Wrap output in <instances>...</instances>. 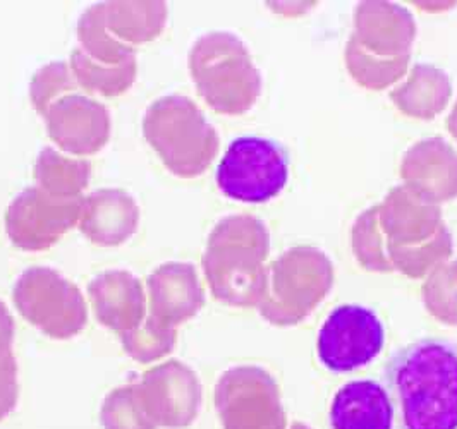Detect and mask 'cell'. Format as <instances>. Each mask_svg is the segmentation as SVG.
Returning a JSON list of instances; mask_svg holds the SVG:
<instances>
[{
	"label": "cell",
	"mask_w": 457,
	"mask_h": 429,
	"mask_svg": "<svg viewBox=\"0 0 457 429\" xmlns=\"http://www.w3.org/2000/svg\"><path fill=\"white\" fill-rule=\"evenodd\" d=\"M403 429H457V345L423 339L399 349L386 367Z\"/></svg>",
	"instance_id": "cell-2"
},
{
	"label": "cell",
	"mask_w": 457,
	"mask_h": 429,
	"mask_svg": "<svg viewBox=\"0 0 457 429\" xmlns=\"http://www.w3.org/2000/svg\"><path fill=\"white\" fill-rule=\"evenodd\" d=\"M139 226V206L124 189H96L85 196L79 219L83 235L100 248L128 243Z\"/></svg>",
	"instance_id": "cell-18"
},
{
	"label": "cell",
	"mask_w": 457,
	"mask_h": 429,
	"mask_svg": "<svg viewBox=\"0 0 457 429\" xmlns=\"http://www.w3.org/2000/svg\"><path fill=\"white\" fill-rule=\"evenodd\" d=\"M14 330V318L9 313L7 306L0 301V358L12 354Z\"/></svg>",
	"instance_id": "cell-31"
},
{
	"label": "cell",
	"mask_w": 457,
	"mask_h": 429,
	"mask_svg": "<svg viewBox=\"0 0 457 429\" xmlns=\"http://www.w3.org/2000/svg\"><path fill=\"white\" fill-rule=\"evenodd\" d=\"M81 198H55L38 186L21 191L5 210V232L21 251L38 252L57 244L72 227L79 224Z\"/></svg>",
	"instance_id": "cell-11"
},
{
	"label": "cell",
	"mask_w": 457,
	"mask_h": 429,
	"mask_svg": "<svg viewBox=\"0 0 457 429\" xmlns=\"http://www.w3.org/2000/svg\"><path fill=\"white\" fill-rule=\"evenodd\" d=\"M143 136L169 172L181 179L205 174L220 148L205 113L183 95L162 96L146 109Z\"/></svg>",
	"instance_id": "cell-5"
},
{
	"label": "cell",
	"mask_w": 457,
	"mask_h": 429,
	"mask_svg": "<svg viewBox=\"0 0 457 429\" xmlns=\"http://www.w3.org/2000/svg\"><path fill=\"white\" fill-rule=\"evenodd\" d=\"M187 68L198 95L215 112L243 115L262 93V74L245 42L228 31H210L189 50Z\"/></svg>",
	"instance_id": "cell-4"
},
{
	"label": "cell",
	"mask_w": 457,
	"mask_h": 429,
	"mask_svg": "<svg viewBox=\"0 0 457 429\" xmlns=\"http://www.w3.org/2000/svg\"><path fill=\"white\" fill-rule=\"evenodd\" d=\"M35 182L50 196L81 198L90 184L92 165L78 157H68L50 146L44 148L35 160Z\"/></svg>",
	"instance_id": "cell-22"
},
{
	"label": "cell",
	"mask_w": 457,
	"mask_h": 429,
	"mask_svg": "<svg viewBox=\"0 0 457 429\" xmlns=\"http://www.w3.org/2000/svg\"><path fill=\"white\" fill-rule=\"evenodd\" d=\"M270 232L253 215H228L206 239L202 265L213 297L232 308H256L267 280Z\"/></svg>",
	"instance_id": "cell-3"
},
{
	"label": "cell",
	"mask_w": 457,
	"mask_h": 429,
	"mask_svg": "<svg viewBox=\"0 0 457 429\" xmlns=\"http://www.w3.org/2000/svg\"><path fill=\"white\" fill-rule=\"evenodd\" d=\"M399 174L406 187L430 203L457 198V152L438 136L414 143L403 157Z\"/></svg>",
	"instance_id": "cell-14"
},
{
	"label": "cell",
	"mask_w": 457,
	"mask_h": 429,
	"mask_svg": "<svg viewBox=\"0 0 457 429\" xmlns=\"http://www.w3.org/2000/svg\"><path fill=\"white\" fill-rule=\"evenodd\" d=\"M104 429H159L141 404L137 384L114 388L100 408Z\"/></svg>",
	"instance_id": "cell-27"
},
{
	"label": "cell",
	"mask_w": 457,
	"mask_h": 429,
	"mask_svg": "<svg viewBox=\"0 0 457 429\" xmlns=\"http://www.w3.org/2000/svg\"><path fill=\"white\" fill-rule=\"evenodd\" d=\"M20 399L18 362L14 354L0 358V423L16 408Z\"/></svg>",
	"instance_id": "cell-30"
},
{
	"label": "cell",
	"mask_w": 457,
	"mask_h": 429,
	"mask_svg": "<svg viewBox=\"0 0 457 429\" xmlns=\"http://www.w3.org/2000/svg\"><path fill=\"white\" fill-rule=\"evenodd\" d=\"M328 421L332 429H392V399L373 380L349 382L334 395Z\"/></svg>",
	"instance_id": "cell-19"
},
{
	"label": "cell",
	"mask_w": 457,
	"mask_h": 429,
	"mask_svg": "<svg viewBox=\"0 0 457 429\" xmlns=\"http://www.w3.org/2000/svg\"><path fill=\"white\" fill-rule=\"evenodd\" d=\"M105 24L115 38L135 46L157 40L165 29V2H104Z\"/></svg>",
	"instance_id": "cell-21"
},
{
	"label": "cell",
	"mask_w": 457,
	"mask_h": 429,
	"mask_svg": "<svg viewBox=\"0 0 457 429\" xmlns=\"http://www.w3.org/2000/svg\"><path fill=\"white\" fill-rule=\"evenodd\" d=\"M78 83L72 76L68 62L54 61L44 68L38 69L29 83V98L33 109L42 117L46 115L50 105H54L62 96L76 93Z\"/></svg>",
	"instance_id": "cell-29"
},
{
	"label": "cell",
	"mask_w": 457,
	"mask_h": 429,
	"mask_svg": "<svg viewBox=\"0 0 457 429\" xmlns=\"http://www.w3.org/2000/svg\"><path fill=\"white\" fill-rule=\"evenodd\" d=\"M137 386L157 428L184 429L196 421L204 390L198 375L183 361L170 359L148 369Z\"/></svg>",
	"instance_id": "cell-12"
},
{
	"label": "cell",
	"mask_w": 457,
	"mask_h": 429,
	"mask_svg": "<svg viewBox=\"0 0 457 429\" xmlns=\"http://www.w3.org/2000/svg\"><path fill=\"white\" fill-rule=\"evenodd\" d=\"M334 280V263L321 249H287L267 267L265 289L256 309L275 326H293L317 309Z\"/></svg>",
	"instance_id": "cell-6"
},
{
	"label": "cell",
	"mask_w": 457,
	"mask_h": 429,
	"mask_svg": "<svg viewBox=\"0 0 457 429\" xmlns=\"http://www.w3.org/2000/svg\"><path fill=\"white\" fill-rule=\"evenodd\" d=\"M119 340L131 359L148 364L163 359L174 351L178 334L176 328L162 323L157 318L146 317L137 328L119 335Z\"/></svg>",
	"instance_id": "cell-26"
},
{
	"label": "cell",
	"mask_w": 457,
	"mask_h": 429,
	"mask_svg": "<svg viewBox=\"0 0 457 429\" xmlns=\"http://www.w3.org/2000/svg\"><path fill=\"white\" fill-rule=\"evenodd\" d=\"M291 429H312L310 426H306V425H303V423H293V426Z\"/></svg>",
	"instance_id": "cell-33"
},
{
	"label": "cell",
	"mask_w": 457,
	"mask_h": 429,
	"mask_svg": "<svg viewBox=\"0 0 457 429\" xmlns=\"http://www.w3.org/2000/svg\"><path fill=\"white\" fill-rule=\"evenodd\" d=\"M386 343V330L377 313L361 304H341L323 321L317 352L332 373H351L375 361Z\"/></svg>",
	"instance_id": "cell-10"
},
{
	"label": "cell",
	"mask_w": 457,
	"mask_h": 429,
	"mask_svg": "<svg viewBox=\"0 0 457 429\" xmlns=\"http://www.w3.org/2000/svg\"><path fill=\"white\" fill-rule=\"evenodd\" d=\"M69 68L78 88L104 98H115L131 90L137 76V57L120 66H105L95 62L79 46L71 52Z\"/></svg>",
	"instance_id": "cell-23"
},
{
	"label": "cell",
	"mask_w": 457,
	"mask_h": 429,
	"mask_svg": "<svg viewBox=\"0 0 457 429\" xmlns=\"http://www.w3.org/2000/svg\"><path fill=\"white\" fill-rule=\"evenodd\" d=\"M88 297L96 319L117 335L135 330L146 318V294L131 271L98 273L88 284Z\"/></svg>",
	"instance_id": "cell-17"
},
{
	"label": "cell",
	"mask_w": 457,
	"mask_h": 429,
	"mask_svg": "<svg viewBox=\"0 0 457 429\" xmlns=\"http://www.w3.org/2000/svg\"><path fill=\"white\" fill-rule=\"evenodd\" d=\"M453 96V83L447 72L432 64H416L410 70L408 79L390 91V100L399 112L432 120L444 112Z\"/></svg>",
	"instance_id": "cell-20"
},
{
	"label": "cell",
	"mask_w": 457,
	"mask_h": 429,
	"mask_svg": "<svg viewBox=\"0 0 457 429\" xmlns=\"http://www.w3.org/2000/svg\"><path fill=\"white\" fill-rule=\"evenodd\" d=\"M345 68L353 79L366 90L382 91L395 85L404 74L411 57L401 59H380L368 54L363 46L358 45L351 37L345 45Z\"/></svg>",
	"instance_id": "cell-25"
},
{
	"label": "cell",
	"mask_w": 457,
	"mask_h": 429,
	"mask_svg": "<svg viewBox=\"0 0 457 429\" xmlns=\"http://www.w3.org/2000/svg\"><path fill=\"white\" fill-rule=\"evenodd\" d=\"M351 244L365 270L399 271L410 278L430 275L454 251L440 206L420 198L404 184L392 187L384 202L356 217Z\"/></svg>",
	"instance_id": "cell-1"
},
{
	"label": "cell",
	"mask_w": 457,
	"mask_h": 429,
	"mask_svg": "<svg viewBox=\"0 0 457 429\" xmlns=\"http://www.w3.org/2000/svg\"><path fill=\"white\" fill-rule=\"evenodd\" d=\"M447 129L457 141V102L451 113H449V117H447Z\"/></svg>",
	"instance_id": "cell-32"
},
{
	"label": "cell",
	"mask_w": 457,
	"mask_h": 429,
	"mask_svg": "<svg viewBox=\"0 0 457 429\" xmlns=\"http://www.w3.org/2000/svg\"><path fill=\"white\" fill-rule=\"evenodd\" d=\"M78 42L90 59L105 66H120L137 57V50L115 38L107 28L104 2L93 4L81 14L78 21Z\"/></svg>",
	"instance_id": "cell-24"
},
{
	"label": "cell",
	"mask_w": 457,
	"mask_h": 429,
	"mask_svg": "<svg viewBox=\"0 0 457 429\" xmlns=\"http://www.w3.org/2000/svg\"><path fill=\"white\" fill-rule=\"evenodd\" d=\"M421 295L427 311L435 319L457 326V260L438 265L427 276Z\"/></svg>",
	"instance_id": "cell-28"
},
{
	"label": "cell",
	"mask_w": 457,
	"mask_h": 429,
	"mask_svg": "<svg viewBox=\"0 0 457 429\" xmlns=\"http://www.w3.org/2000/svg\"><path fill=\"white\" fill-rule=\"evenodd\" d=\"M351 38L380 59L411 57L416 21L411 12L392 2H361L354 9Z\"/></svg>",
	"instance_id": "cell-15"
},
{
	"label": "cell",
	"mask_w": 457,
	"mask_h": 429,
	"mask_svg": "<svg viewBox=\"0 0 457 429\" xmlns=\"http://www.w3.org/2000/svg\"><path fill=\"white\" fill-rule=\"evenodd\" d=\"M150 317L176 328L196 317L205 306V293L195 265L169 261L146 278Z\"/></svg>",
	"instance_id": "cell-16"
},
{
	"label": "cell",
	"mask_w": 457,
	"mask_h": 429,
	"mask_svg": "<svg viewBox=\"0 0 457 429\" xmlns=\"http://www.w3.org/2000/svg\"><path fill=\"white\" fill-rule=\"evenodd\" d=\"M215 179L228 200L267 203L278 196L289 181V157L274 139L243 136L228 144Z\"/></svg>",
	"instance_id": "cell-8"
},
{
	"label": "cell",
	"mask_w": 457,
	"mask_h": 429,
	"mask_svg": "<svg viewBox=\"0 0 457 429\" xmlns=\"http://www.w3.org/2000/svg\"><path fill=\"white\" fill-rule=\"evenodd\" d=\"M48 137L72 157L102 152L111 139V113L88 95L71 93L57 100L44 115Z\"/></svg>",
	"instance_id": "cell-13"
},
{
	"label": "cell",
	"mask_w": 457,
	"mask_h": 429,
	"mask_svg": "<svg viewBox=\"0 0 457 429\" xmlns=\"http://www.w3.org/2000/svg\"><path fill=\"white\" fill-rule=\"evenodd\" d=\"M213 400L224 429H287L278 384L260 366H236L222 373Z\"/></svg>",
	"instance_id": "cell-9"
},
{
	"label": "cell",
	"mask_w": 457,
	"mask_h": 429,
	"mask_svg": "<svg viewBox=\"0 0 457 429\" xmlns=\"http://www.w3.org/2000/svg\"><path fill=\"white\" fill-rule=\"evenodd\" d=\"M20 315L54 340L78 337L88 325V306L81 291L48 267H33L20 275L12 289Z\"/></svg>",
	"instance_id": "cell-7"
}]
</instances>
